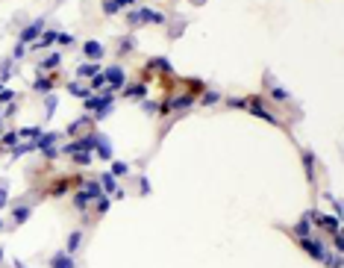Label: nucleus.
Wrapping results in <instances>:
<instances>
[{"mask_svg":"<svg viewBox=\"0 0 344 268\" xmlns=\"http://www.w3.org/2000/svg\"><path fill=\"white\" fill-rule=\"evenodd\" d=\"M132 27H141V24H165V15L162 12H153V9H141V6H135L132 12H129V18H126Z\"/></svg>","mask_w":344,"mask_h":268,"instance_id":"obj_1","label":"nucleus"},{"mask_svg":"<svg viewBox=\"0 0 344 268\" xmlns=\"http://www.w3.org/2000/svg\"><path fill=\"white\" fill-rule=\"evenodd\" d=\"M309 221H315L321 230H327V233H342V221H339V215L333 218V215H324V212H309Z\"/></svg>","mask_w":344,"mask_h":268,"instance_id":"obj_2","label":"nucleus"},{"mask_svg":"<svg viewBox=\"0 0 344 268\" xmlns=\"http://www.w3.org/2000/svg\"><path fill=\"white\" fill-rule=\"evenodd\" d=\"M103 77H106V86H109L112 92H115V89H124V83H126V74L121 65H109L103 71Z\"/></svg>","mask_w":344,"mask_h":268,"instance_id":"obj_3","label":"nucleus"},{"mask_svg":"<svg viewBox=\"0 0 344 268\" xmlns=\"http://www.w3.org/2000/svg\"><path fill=\"white\" fill-rule=\"evenodd\" d=\"M300 248L312 257V260H318V263H327L330 260V254H327V248L321 245V242H315V239H300Z\"/></svg>","mask_w":344,"mask_h":268,"instance_id":"obj_4","label":"nucleus"},{"mask_svg":"<svg viewBox=\"0 0 344 268\" xmlns=\"http://www.w3.org/2000/svg\"><path fill=\"white\" fill-rule=\"evenodd\" d=\"M41 33H44V21H41V18H35V21H32L30 27H24V30H21V35H18V44H27V41H35V38H38Z\"/></svg>","mask_w":344,"mask_h":268,"instance_id":"obj_5","label":"nucleus"},{"mask_svg":"<svg viewBox=\"0 0 344 268\" xmlns=\"http://www.w3.org/2000/svg\"><path fill=\"white\" fill-rule=\"evenodd\" d=\"M247 109H250L256 118H262V121H268V124H277V115H271V112L262 106V101H259V98H250V101H247Z\"/></svg>","mask_w":344,"mask_h":268,"instance_id":"obj_6","label":"nucleus"},{"mask_svg":"<svg viewBox=\"0 0 344 268\" xmlns=\"http://www.w3.org/2000/svg\"><path fill=\"white\" fill-rule=\"evenodd\" d=\"M83 53H86V59L97 62V59H103V44H100V41H94V38H89V41L83 44Z\"/></svg>","mask_w":344,"mask_h":268,"instance_id":"obj_7","label":"nucleus"},{"mask_svg":"<svg viewBox=\"0 0 344 268\" xmlns=\"http://www.w3.org/2000/svg\"><path fill=\"white\" fill-rule=\"evenodd\" d=\"M56 35H59V33H53V30H44V33H41L38 38H35V41H32V47H35V50H47V47H53V44H56Z\"/></svg>","mask_w":344,"mask_h":268,"instance_id":"obj_8","label":"nucleus"},{"mask_svg":"<svg viewBox=\"0 0 344 268\" xmlns=\"http://www.w3.org/2000/svg\"><path fill=\"white\" fill-rule=\"evenodd\" d=\"M191 103H194V98H191V95H183V98H174L171 103H165V106H162V112H177V109H188Z\"/></svg>","mask_w":344,"mask_h":268,"instance_id":"obj_9","label":"nucleus"},{"mask_svg":"<svg viewBox=\"0 0 344 268\" xmlns=\"http://www.w3.org/2000/svg\"><path fill=\"white\" fill-rule=\"evenodd\" d=\"M59 138H62V133H41L35 138V147H38V150H47V147H53Z\"/></svg>","mask_w":344,"mask_h":268,"instance_id":"obj_10","label":"nucleus"},{"mask_svg":"<svg viewBox=\"0 0 344 268\" xmlns=\"http://www.w3.org/2000/svg\"><path fill=\"white\" fill-rule=\"evenodd\" d=\"M100 189H103L106 195H118V180H115V174L106 171V174L100 177Z\"/></svg>","mask_w":344,"mask_h":268,"instance_id":"obj_11","label":"nucleus"},{"mask_svg":"<svg viewBox=\"0 0 344 268\" xmlns=\"http://www.w3.org/2000/svg\"><path fill=\"white\" fill-rule=\"evenodd\" d=\"M83 192H86L92 201H97V198L103 195V189H100V180H83Z\"/></svg>","mask_w":344,"mask_h":268,"instance_id":"obj_12","label":"nucleus"},{"mask_svg":"<svg viewBox=\"0 0 344 268\" xmlns=\"http://www.w3.org/2000/svg\"><path fill=\"white\" fill-rule=\"evenodd\" d=\"M309 233H312V227H309V215H303V218L294 224V236H297V239H309Z\"/></svg>","mask_w":344,"mask_h":268,"instance_id":"obj_13","label":"nucleus"},{"mask_svg":"<svg viewBox=\"0 0 344 268\" xmlns=\"http://www.w3.org/2000/svg\"><path fill=\"white\" fill-rule=\"evenodd\" d=\"M124 95H126V98H132V101H144V98H147V86H144V83H138V86H129Z\"/></svg>","mask_w":344,"mask_h":268,"instance_id":"obj_14","label":"nucleus"},{"mask_svg":"<svg viewBox=\"0 0 344 268\" xmlns=\"http://www.w3.org/2000/svg\"><path fill=\"white\" fill-rule=\"evenodd\" d=\"M50 266L53 268H74V257H71V254H56V257L50 260Z\"/></svg>","mask_w":344,"mask_h":268,"instance_id":"obj_15","label":"nucleus"},{"mask_svg":"<svg viewBox=\"0 0 344 268\" xmlns=\"http://www.w3.org/2000/svg\"><path fill=\"white\" fill-rule=\"evenodd\" d=\"M32 89H35L38 95H50V89H53V80H50V77H38V80L32 83Z\"/></svg>","mask_w":344,"mask_h":268,"instance_id":"obj_16","label":"nucleus"},{"mask_svg":"<svg viewBox=\"0 0 344 268\" xmlns=\"http://www.w3.org/2000/svg\"><path fill=\"white\" fill-rule=\"evenodd\" d=\"M59 62H62V56H59V53H50V56H44V59H41V71H56V68H59Z\"/></svg>","mask_w":344,"mask_h":268,"instance_id":"obj_17","label":"nucleus"},{"mask_svg":"<svg viewBox=\"0 0 344 268\" xmlns=\"http://www.w3.org/2000/svg\"><path fill=\"white\" fill-rule=\"evenodd\" d=\"M150 68H153V71H162V74H171L168 56H153V59H150Z\"/></svg>","mask_w":344,"mask_h":268,"instance_id":"obj_18","label":"nucleus"},{"mask_svg":"<svg viewBox=\"0 0 344 268\" xmlns=\"http://www.w3.org/2000/svg\"><path fill=\"white\" fill-rule=\"evenodd\" d=\"M30 215H32L30 206H15V209H12V218H15V224H24Z\"/></svg>","mask_w":344,"mask_h":268,"instance_id":"obj_19","label":"nucleus"},{"mask_svg":"<svg viewBox=\"0 0 344 268\" xmlns=\"http://www.w3.org/2000/svg\"><path fill=\"white\" fill-rule=\"evenodd\" d=\"M94 74H100V65H94V62H86V65L77 68V77H94Z\"/></svg>","mask_w":344,"mask_h":268,"instance_id":"obj_20","label":"nucleus"},{"mask_svg":"<svg viewBox=\"0 0 344 268\" xmlns=\"http://www.w3.org/2000/svg\"><path fill=\"white\" fill-rule=\"evenodd\" d=\"M68 92H71L74 98H83V101L92 95V89H86V86H80V83H71V86H68Z\"/></svg>","mask_w":344,"mask_h":268,"instance_id":"obj_21","label":"nucleus"},{"mask_svg":"<svg viewBox=\"0 0 344 268\" xmlns=\"http://www.w3.org/2000/svg\"><path fill=\"white\" fill-rule=\"evenodd\" d=\"M74 162H77V165H92L94 162L92 150H77V153H74Z\"/></svg>","mask_w":344,"mask_h":268,"instance_id":"obj_22","label":"nucleus"},{"mask_svg":"<svg viewBox=\"0 0 344 268\" xmlns=\"http://www.w3.org/2000/svg\"><path fill=\"white\" fill-rule=\"evenodd\" d=\"M80 242H83V233H80V230H74V233L68 236V251H65V254H74V251L80 248Z\"/></svg>","mask_w":344,"mask_h":268,"instance_id":"obj_23","label":"nucleus"},{"mask_svg":"<svg viewBox=\"0 0 344 268\" xmlns=\"http://www.w3.org/2000/svg\"><path fill=\"white\" fill-rule=\"evenodd\" d=\"M94 150H97V153H100V156H103V159H109V156H112V147H109V141H106V138H103V135H100V138H97V147H94Z\"/></svg>","mask_w":344,"mask_h":268,"instance_id":"obj_24","label":"nucleus"},{"mask_svg":"<svg viewBox=\"0 0 344 268\" xmlns=\"http://www.w3.org/2000/svg\"><path fill=\"white\" fill-rule=\"evenodd\" d=\"M89 203H92V198H89V195H86V192H83V189H80V192H77V195H74V206H77V209H80V212H83V209H86V206H89Z\"/></svg>","mask_w":344,"mask_h":268,"instance_id":"obj_25","label":"nucleus"},{"mask_svg":"<svg viewBox=\"0 0 344 268\" xmlns=\"http://www.w3.org/2000/svg\"><path fill=\"white\" fill-rule=\"evenodd\" d=\"M303 165H306V177L312 180V177H315V156H312V153H309V150L303 153Z\"/></svg>","mask_w":344,"mask_h":268,"instance_id":"obj_26","label":"nucleus"},{"mask_svg":"<svg viewBox=\"0 0 344 268\" xmlns=\"http://www.w3.org/2000/svg\"><path fill=\"white\" fill-rule=\"evenodd\" d=\"M0 141H3V147H15V144L21 141V138H18V130H12V133H3V138H0Z\"/></svg>","mask_w":344,"mask_h":268,"instance_id":"obj_27","label":"nucleus"},{"mask_svg":"<svg viewBox=\"0 0 344 268\" xmlns=\"http://www.w3.org/2000/svg\"><path fill=\"white\" fill-rule=\"evenodd\" d=\"M56 44H62V47H71V44H74V35H71V33H59V35H56Z\"/></svg>","mask_w":344,"mask_h":268,"instance_id":"obj_28","label":"nucleus"},{"mask_svg":"<svg viewBox=\"0 0 344 268\" xmlns=\"http://www.w3.org/2000/svg\"><path fill=\"white\" fill-rule=\"evenodd\" d=\"M12 101H15V92L3 86V89H0V103H12Z\"/></svg>","mask_w":344,"mask_h":268,"instance_id":"obj_29","label":"nucleus"},{"mask_svg":"<svg viewBox=\"0 0 344 268\" xmlns=\"http://www.w3.org/2000/svg\"><path fill=\"white\" fill-rule=\"evenodd\" d=\"M271 95H274L277 101H288V98H291V95H288V92H285L282 86H274V89H271Z\"/></svg>","mask_w":344,"mask_h":268,"instance_id":"obj_30","label":"nucleus"},{"mask_svg":"<svg viewBox=\"0 0 344 268\" xmlns=\"http://www.w3.org/2000/svg\"><path fill=\"white\" fill-rule=\"evenodd\" d=\"M129 168H126V162H112V171L109 174H115V177H121V174H126Z\"/></svg>","mask_w":344,"mask_h":268,"instance_id":"obj_31","label":"nucleus"},{"mask_svg":"<svg viewBox=\"0 0 344 268\" xmlns=\"http://www.w3.org/2000/svg\"><path fill=\"white\" fill-rule=\"evenodd\" d=\"M6 203H9V186H6V183H0V209H3Z\"/></svg>","mask_w":344,"mask_h":268,"instance_id":"obj_32","label":"nucleus"},{"mask_svg":"<svg viewBox=\"0 0 344 268\" xmlns=\"http://www.w3.org/2000/svg\"><path fill=\"white\" fill-rule=\"evenodd\" d=\"M106 209H109V198H106V195H100V198H97V212L103 215Z\"/></svg>","mask_w":344,"mask_h":268,"instance_id":"obj_33","label":"nucleus"},{"mask_svg":"<svg viewBox=\"0 0 344 268\" xmlns=\"http://www.w3.org/2000/svg\"><path fill=\"white\" fill-rule=\"evenodd\" d=\"M103 12H106V15H115V12H118L115 0H103Z\"/></svg>","mask_w":344,"mask_h":268,"instance_id":"obj_34","label":"nucleus"},{"mask_svg":"<svg viewBox=\"0 0 344 268\" xmlns=\"http://www.w3.org/2000/svg\"><path fill=\"white\" fill-rule=\"evenodd\" d=\"M103 83H106V77H103V74H94V77H92V89H103Z\"/></svg>","mask_w":344,"mask_h":268,"instance_id":"obj_35","label":"nucleus"},{"mask_svg":"<svg viewBox=\"0 0 344 268\" xmlns=\"http://www.w3.org/2000/svg\"><path fill=\"white\" fill-rule=\"evenodd\" d=\"M24 53H27V44H15V50H12V56H15V59H21Z\"/></svg>","mask_w":344,"mask_h":268,"instance_id":"obj_36","label":"nucleus"},{"mask_svg":"<svg viewBox=\"0 0 344 268\" xmlns=\"http://www.w3.org/2000/svg\"><path fill=\"white\" fill-rule=\"evenodd\" d=\"M218 98H221L218 92H206V95H203V103H215Z\"/></svg>","mask_w":344,"mask_h":268,"instance_id":"obj_37","label":"nucleus"},{"mask_svg":"<svg viewBox=\"0 0 344 268\" xmlns=\"http://www.w3.org/2000/svg\"><path fill=\"white\" fill-rule=\"evenodd\" d=\"M56 98H53V95H50V98H47V115H53V109H56Z\"/></svg>","mask_w":344,"mask_h":268,"instance_id":"obj_38","label":"nucleus"},{"mask_svg":"<svg viewBox=\"0 0 344 268\" xmlns=\"http://www.w3.org/2000/svg\"><path fill=\"white\" fill-rule=\"evenodd\" d=\"M135 3H138V0H115V6H118V9H121V6H135Z\"/></svg>","mask_w":344,"mask_h":268,"instance_id":"obj_39","label":"nucleus"},{"mask_svg":"<svg viewBox=\"0 0 344 268\" xmlns=\"http://www.w3.org/2000/svg\"><path fill=\"white\" fill-rule=\"evenodd\" d=\"M15 268H24V266H21V263H15Z\"/></svg>","mask_w":344,"mask_h":268,"instance_id":"obj_40","label":"nucleus"},{"mask_svg":"<svg viewBox=\"0 0 344 268\" xmlns=\"http://www.w3.org/2000/svg\"><path fill=\"white\" fill-rule=\"evenodd\" d=\"M0 263H3V251H0Z\"/></svg>","mask_w":344,"mask_h":268,"instance_id":"obj_41","label":"nucleus"},{"mask_svg":"<svg viewBox=\"0 0 344 268\" xmlns=\"http://www.w3.org/2000/svg\"><path fill=\"white\" fill-rule=\"evenodd\" d=\"M0 230H3V221H0Z\"/></svg>","mask_w":344,"mask_h":268,"instance_id":"obj_42","label":"nucleus"}]
</instances>
